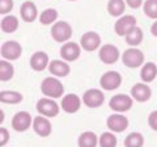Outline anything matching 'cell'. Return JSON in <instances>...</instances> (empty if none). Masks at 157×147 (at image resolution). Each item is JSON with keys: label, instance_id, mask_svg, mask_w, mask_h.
I'll use <instances>...</instances> for the list:
<instances>
[{"label": "cell", "instance_id": "cell-10", "mask_svg": "<svg viewBox=\"0 0 157 147\" xmlns=\"http://www.w3.org/2000/svg\"><path fill=\"white\" fill-rule=\"evenodd\" d=\"M11 124H12V127L14 131L22 133V131H26L29 127H30V125H33V118L29 112L20 110L12 117Z\"/></svg>", "mask_w": 157, "mask_h": 147}, {"label": "cell", "instance_id": "cell-13", "mask_svg": "<svg viewBox=\"0 0 157 147\" xmlns=\"http://www.w3.org/2000/svg\"><path fill=\"white\" fill-rule=\"evenodd\" d=\"M80 46L85 51H96L101 47V37L96 32H86L80 38Z\"/></svg>", "mask_w": 157, "mask_h": 147}, {"label": "cell", "instance_id": "cell-4", "mask_svg": "<svg viewBox=\"0 0 157 147\" xmlns=\"http://www.w3.org/2000/svg\"><path fill=\"white\" fill-rule=\"evenodd\" d=\"M122 62L126 67L137 68L144 63V54L137 47H130L122 54Z\"/></svg>", "mask_w": 157, "mask_h": 147}, {"label": "cell", "instance_id": "cell-25", "mask_svg": "<svg viewBox=\"0 0 157 147\" xmlns=\"http://www.w3.org/2000/svg\"><path fill=\"white\" fill-rule=\"evenodd\" d=\"M106 8L110 16L121 17V16H123V13L126 11V2L124 0H109Z\"/></svg>", "mask_w": 157, "mask_h": 147}, {"label": "cell", "instance_id": "cell-21", "mask_svg": "<svg viewBox=\"0 0 157 147\" xmlns=\"http://www.w3.org/2000/svg\"><path fill=\"white\" fill-rule=\"evenodd\" d=\"M98 141H100V138L94 131H84L78 137L77 145L78 147H97Z\"/></svg>", "mask_w": 157, "mask_h": 147}, {"label": "cell", "instance_id": "cell-22", "mask_svg": "<svg viewBox=\"0 0 157 147\" xmlns=\"http://www.w3.org/2000/svg\"><path fill=\"white\" fill-rule=\"evenodd\" d=\"M18 18L13 14H6L0 21V28L3 33H14L18 29Z\"/></svg>", "mask_w": 157, "mask_h": 147}, {"label": "cell", "instance_id": "cell-9", "mask_svg": "<svg viewBox=\"0 0 157 147\" xmlns=\"http://www.w3.org/2000/svg\"><path fill=\"white\" fill-rule=\"evenodd\" d=\"M122 84V75L118 71H106L100 77V87L105 91H114Z\"/></svg>", "mask_w": 157, "mask_h": 147}, {"label": "cell", "instance_id": "cell-6", "mask_svg": "<svg viewBox=\"0 0 157 147\" xmlns=\"http://www.w3.org/2000/svg\"><path fill=\"white\" fill-rule=\"evenodd\" d=\"M98 58L102 63L105 65H114L119 61L121 58V53L118 50V47L111 45V43H105L100 47V51H98Z\"/></svg>", "mask_w": 157, "mask_h": 147}, {"label": "cell", "instance_id": "cell-34", "mask_svg": "<svg viewBox=\"0 0 157 147\" xmlns=\"http://www.w3.org/2000/svg\"><path fill=\"white\" fill-rule=\"evenodd\" d=\"M9 141V131L6 129V127H0V146L4 147Z\"/></svg>", "mask_w": 157, "mask_h": 147}, {"label": "cell", "instance_id": "cell-12", "mask_svg": "<svg viewBox=\"0 0 157 147\" xmlns=\"http://www.w3.org/2000/svg\"><path fill=\"white\" fill-rule=\"evenodd\" d=\"M82 102L88 108H100L105 102V95L97 88H90L82 95Z\"/></svg>", "mask_w": 157, "mask_h": 147}, {"label": "cell", "instance_id": "cell-33", "mask_svg": "<svg viewBox=\"0 0 157 147\" xmlns=\"http://www.w3.org/2000/svg\"><path fill=\"white\" fill-rule=\"evenodd\" d=\"M148 125L152 130L157 131V110L151 112L148 116Z\"/></svg>", "mask_w": 157, "mask_h": 147}, {"label": "cell", "instance_id": "cell-3", "mask_svg": "<svg viewBox=\"0 0 157 147\" xmlns=\"http://www.w3.org/2000/svg\"><path fill=\"white\" fill-rule=\"evenodd\" d=\"M37 112L41 116L45 117H56L60 112V105H58V102L55 101V99H51V97H42L37 101Z\"/></svg>", "mask_w": 157, "mask_h": 147}, {"label": "cell", "instance_id": "cell-32", "mask_svg": "<svg viewBox=\"0 0 157 147\" xmlns=\"http://www.w3.org/2000/svg\"><path fill=\"white\" fill-rule=\"evenodd\" d=\"M13 9V0H0V13L3 16L8 14Z\"/></svg>", "mask_w": 157, "mask_h": 147}, {"label": "cell", "instance_id": "cell-23", "mask_svg": "<svg viewBox=\"0 0 157 147\" xmlns=\"http://www.w3.org/2000/svg\"><path fill=\"white\" fill-rule=\"evenodd\" d=\"M143 38H144L143 30H141V28H139V26L136 25L135 28H132L131 30L126 34L124 40H126L127 45H130L131 47H136V46H139L140 43H141Z\"/></svg>", "mask_w": 157, "mask_h": 147}, {"label": "cell", "instance_id": "cell-26", "mask_svg": "<svg viewBox=\"0 0 157 147\" xmlns=\"http://www.w3.org/2000/svg\"><path fill=\"white\" fill-rule=\"evenodd\" d=\"M24 100V96L17 91H2L0 101L2 104H20Z\"/></svg>", "mask_w": 157, "mask_h": 147}, {"label": "cell", "instance_id": "cell-7", "mask_svg": "<svg viewBox=\"0 0 157 147\" xmlns=\"http://www.w3.org/2000/svg\"><path fill=\"white\" fill-rule=\"evenodd\" d=\"M0 54H2L3 59L7 61H17L22 54V46L17 41H7L3 42L0 47Z\"/></svg>", "mask_w": 157, "mask_h": 147}, {"label": "cell", "instance_id": "cell-19", "mask_svg": "<svg viewBox=\"0 0 157 147\" xmlns=\"http://www.w3.org/2000/svg\"><path fill=\"white\" fill-rule=\"evenodd\" d=\"M48 71H50L51 75L56 76V77H64L71 72V67L68 65V62H66V61L54 59L50 62V65H48Z\"/></svg>", "mask_w": 157, "mask_h": 147}, {"label": "cell", "instance_id": "cell-17", "mask_svg": "<svg viewBox=\"0 0 157 147\" xmlns=\"http://www.w3.org/2000/svg\"><path fill=\"white\" fill-rule=\"evenodd\" d=\"M60 106L66 113L73 114V113H76V112H78V109L81 108V100H80V97L75 93H68L62 97Z\"/></svg>", "mask_w": 157, "mask_h": 147}, {"label": "cell", "instance_id": "cell-1", "mask_svg": "<svg viewBox=\"0 0 157 147\" xmlns=\"http://www.w3.org/2000/svg\"><path fill=\"white\" fill-rule=\"evenodd\" d=\"M41 91L46 97L59 99L64 96V85L56 76H47L41 84Z\"/></svg>", "mask_w": 157, "mask_h": 147}, {"label": "cell", "instance_id": "cell-36", "mask_svg": "<svg viewBox=\"0 0 157 147\" xmlns=\"http://www.w3.org/2000/svg\"><path fill=\"white\" fill-rule=\"evenodd\" d=\"M151 33L153 34L155 37H157V21H155L153 24H152V26H151Z\"/></svg>", "mask_w": 157, "mask_h": 147}, {"label": "cell", "instance_id": "cell-16", "mask_svg": "<svg viewBox=\"0 0 157 147\" xmlns=\"http://www.w3.org/2000/svg\"><path fill=\"white\" fill-rule=\"evenodd\" d=\"M131 96L132 99L139 102H147L152 97V89L147 83H136L131 88Z\"/></svg>", "mask_w": 157, "mask_h": 147}, {"label": "cell", "instance_id": "cell-30", "mask_svg": "<svg viewBox=\"0 0 157 147\" xmlns=\"http://www.w3.org/2000/svg\"><path fill=\"white\" fill-rule=\"evenodd\" d=\"M98 145H100V147H117L118 139L111 131H105L101 134Z\"/></svg>", "mask_w": 157, "mask_h": 147}, {"label": "cell", "instance_id": "cell-2", "mask_svg": "<svg viewBox=\"0 0 157 147\" xmlns=\"http://www.w3.org/2000/svg\"><path fill=\"white\" fill-rule=\"evenodd\" d=\"M51 37L58 43H66L72 37V26L67 21H58L52 24Z\"/></svg>", "mask_w": 157, "mask_h": 147}, {"label": "cell", "instance_id": "cell-28", "mask_svg": "<svg viewBox=\"0 0 157 147\" xmlns=\"http://www.w3.org/2000/svg\"><path fill=\"white\" fill-rule=\"evenodd\" d=\"M39 22L42 25H51V24H55V21L58 20V11L55 8H47L45 11H42L39 14Z\"/></svg>", "mask_w": 157, "mask_h": 147}, {"label": "cell", "instance_id": "cell-5", "mask_svg": "<svg viewBox=\"0 0 157 147\" xmlns=\"http://www.w3.org/2000/svg\"><path fill=\"white\" fill-rule=\"evenodd\" d=\"M132 105H134V99L132 96L124 95V93H118L115 96H113L110 99L109 106L111 108L117 113H124V112H128Z\"/></svg>", "mask_w": 157, "mask_h": 147}, {"label": "cell", "instance_id": "cell-35", "mask_svg": "<svg viewBox=\"0 0 157 147\" xmlns=\"http://www.w3.org/2000/svg\"><path fill=\"white\" fill-rule=\"evenodd\" d=\"M124 2H126L127 6H128L130 8H132V9H137L144 4L143 0H124Z\"/></svg>", "mask_w": 157, "mask_h": 147}, {"label": "cell", "instance_id": "cell-18", "mask_svg": "<svg viewBox=\"0 0 157 147\" xmlns=\"http://www.w3.org/2000/svg\"><path fill=\"white\" fill-rule=\"evenodd\" d=\"M29 63H30V67L34 71L42 72L48 67V65H50V59H48V55L45 51H36L30 57Z\"/></svg>", "mask_w": 157, "mask_h": 147}, {"label": "cell", "instance_id": "cell-24", "mask_svg": "<svg viewBox=\"0 0 157 147\" xmlns=\"http://www.w3.org/2000/svg\"><path fill=\"white\" fill-rule=\"evenodd\" d=\"M156 76H157V66L153 62H148V63H145V65H143L141 71H140L141 81L151 83L156 79Z\"/></svg>", "mask_w": 157, "mask_h": 147}, {"label": "cell", "instance_id": "cell-8", "mask_svg": "<svg viewBox=\"0 0 157 147\" xmlns=\"http://www.w3.org/2000/svg\"><path fill=\"white\" fill-rule=\"evenodd\" d=\"M137 25L136 17L132 14H123L121 16L114 24V30L118 36L121 37H126V34L128 33L132 28H135Z\"/></svg>", "mask_w": 157, "mask_h": 147}, {"label": "cell", "instance_id": "cell-20", "mask_svg": "<svg viewBox=\"0 0 157 147\" xmlns=\"http://www.w3.org/2000/svg\"><path fill=\"white\" fill-rule=\"evenodd\" d=\"M20 14H21V18L25 22L36 21L38 16L37 6L33 2H24L21 4V7H20Z\"/></svg>", "mask_w": 157, "mask_h": 147}, {"label": "cell", "instance_id": "cell-29", "mask_svg": "<svg viewBox=\"0 0 157 147\" xmlns=\"http://www.w3.org/2000/svg\"><path fill=\"white\" fill-rule=\"evenodd\" d=\"M144 146V137L139 131L130 133L124 139V147H143Z\"/></svg>", "mask_w": 157, "mask_h": 147}, {"label": "cell", "instance_id": "cell-15", "mask_svg": "<svg viewBox=\"0 0 157 147\" xmlns=\"http://www.w3.org/2000/svg\"><path fill=\"white\" fill-rule=\"evenodd\" d=\"M33 130L37 135L42 137V138H46L51 134L52 131V125L50 120L45 116H38V117H34L33 118Z\"/></svg>", "mask_w": 157, "mask_h": 147}, {"label": "cell", "instance_id": "cell-11", "mask_svg": "<svg viewBox=\"0 0 157 147\" xmlns=\"http://www.w3.org/2000/svg\"><path fill=\"white\" fill-rule=\"evenodd\" d=\"M128 125H130L128 118L122 113H117V112L114 114H110L106 120V126L113 133H122L128 127Z\"/></svg>", "mask_w": 157, "mask_h": 147}, {"label": "cell", "instance_id": "cell-27", "mask_svg": "<svg viewBox=\"0 0 157 147\" xmlns=\"http://www.w3.org/2000/svg\"><path fill=\"white\" fill-rule=\"evenodd\" d=\"M14 75V68L12 63L7 59L0 61V80L2 81H9Z\"/></svg>", "mask_w": 157, "mask_h": 147}, {"label": "cell", "instance_id": "cell-31", "mask_svg": "<svg viewBox=\"0 0 157 147\" xmlns=\"http://www.w3.org/2000/svg\"><path fill=\"white\" fill-rule=\"evenodd\" d=\"M143 11L149 18L157 20V0H145L143 4Z\"/></svg>", "mask_w": 157, "mask_h": 147}, {"label": "cell", "instance_id": "cell-14", "mask_svg": "<svg viewBox=\"0 0 157 147\" xmlns=\"http://www.w3.org/2000/svg\"><path fill=\"white\" fill-rule=\"evenodd\" d=\"M81 46L76 42H66L60 47V57L66 62H75L80 58Z\"/></svg>", "mask_w": 157, "mask_h": 147}, {"label": "cell", "instance_id": "cell-37", "mask_svg": "<svg viewBox=\"0 0 157 147\" xmlns=\"http://www.w3.org/2000/svg\"><path fill=\"white\" fill-rule=\"evenodd\" d=\"M68 2H76V0H68Z\"/></svg>", "mask_w": 157, "mask_h": 147}]
</instances>
